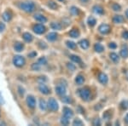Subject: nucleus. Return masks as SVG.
<instances>
[{"instance_id":"nucleus-40","label":"nucleus","mask_w":128,"mask_h":126,"mask_svg":"<svg viewBox=\"0 0 128 126\" xmlns=\"http://www.w3.org/2000/svg\"><path fill=\"white\" fill-rule=\"evenodd\" d=\"M37 55H38V53L35 50H32L28 54V58H30V59H34L37 56Z\"/></svg>"},{"instance_id":"nucleus-53","label":"nucleus","mask_w":128,"mask_h":126,"mask_svg":"<svg viewBox=\"0 0 128 126\" xmlns=\"http://www.w3.org/2000/svg\"><path fill=\"white\" fill-rule=\"evenodd\" d=\"M0 119H1V111H0Z\"/></svg>"},{"instance_id":"nucleus-31","label":"nucleus","mask_w":128,"mask_h":126,"mask_svg":"<svg viewBox=\"0 0 128 126\" xmlns=\"http://www.w3.org/2000/svg\"><path fill=\"white\" fill-rule=\"evenodd\" d=\"M66 45L67 47L70 49H75L77 48V44L74 42V41H70V40H67L66 41Z\"/></svg>"},{"instance_id":"nucleus-34","label":"nucleus","mask_w":128,"mask_h":126,"mask_svg":"<svg viewBox=\"0 0 128 126\" xmlns=\"http://www.w3.org/2000/svg\"><path fill=\"white\" fill-rule=\"evenodd\" d=\"M41 67H42V66H40V64L38 62H34L32 64V66H31V69L32 70V71L34 72H38L41 70Z\"/></svg>"},{"instance_id":"nucleus-7","label":"nucleus","mask_w":128,"mask_h":126,"mask_svg":"<svg viewBox=\"0 0 128 126\" xmlns=\"http://www.w3.org/2000/svg\"><path fill=\"white\" fill-rule=\"evenodd\" d=\"M26 106H28V108L30 109H34L36 107V99L35 97L32 96V95H28L26 98Z\"/></svg>"},{"instance_id":"nucleus-8","label":"nucleus","mask_w":128,"mask_h":126,"mask_svg":"<svg viewBox=\"0 0 128 126\" xmlns=\"http://www.w3.org/2000/svg\"><path fill=\"white\" fill-rule=\"evenodd\" d=\"M38 91H40L41 94L44 95V96H48L51 93V90L48 86L45 84V83H42V84H40L38 86Z\"/></svg>"},{"instance_id":"nucleus-14","label":"nucleus","mask_w":128,"mask_h":126,"mask_svg":"<svg viewBox=\"0 0 128 126\" xmlns=\"http://www.w3.org/2000/svg\"><path fill=\"white\" fill-rule=\"evenodd\" d=\"M22 38H23V40L26 43L30 44V43H32V40H34V36H32L30 32H23V34H22Z\"/></svg>"},{"instance_id":"nucleus-1","label":"nucleus","mask_w":128,"mask_h":126,"mask_svg":"<svg viewBox=\"0 0 128 126\" xmlns=\"http://www.w3.org/2000/svg\"><path fill=\"white\" fill-rule=\"evenodd\" d=\"M18 7L20 10L24 11L25 13L31 14L32 12H34L35 9H36V5L32 1H23L20 2Z\"/></svg>"},{"instance_id":"nucleus-29","label":"nucleus","mask_w":128,"mask_h":126,"mask_svg":"<svg viewBox=\"0 0 128 126\" xmlns=\"http://www.w3.org/2000/svg\"><path fill=\"white\" fill-rule=\"evenodd\" d=\"M50 27H51V29H53V30L59 31L62 29V25H61V23H59V22L53 21L50 23Z\"/></svg>"},{"instance_id":"nucleus-44","label":"nucleus","mask_w":128,"mask_h":126,"mask_svg":"<svg viewBox=\"0 0 128 126\" xmlns=\"http://www.w3.org/2000/svg\"><path fill=\"white\" fill-rule=\"evenodd\" d=\"M6 29V26L4 22L0 21V32H4V30Z\"/></svg>"},{"instance_id":"nucleus-18","label":"nucleus","mask_w":128,"mask_h":126,"mask_svg":"<svg viewBox=\"0 0 128 126\" xmlns=\"http://www.w3.org/2000/svg\"><path fill=\"white\" fill-rule=\"evenodd\" d=\"M79 45L82 49H87L89 48V46H90V42H89L87 39L84 38L79 42Z\"/></svg>"},{"instance_id":"nucleus-43","label":"nucleus","mask_w":128,"mask_h":126,"mask_svg":"<svg viewBox=\"0 0 128 126\" xmlns=\"http://www.w3.org/2000/svg\"><path fill=\"white\" fill-rule=\"evenodd\" d=\"M38 47L41 49H45L48 48V45L45 44L44 42H42V41H40V42H38Z\"/></svg>"},{"instance_id":"nucleus-46","label":"nucleus","mask_w":128,"mask_h":126,"mask_svg":"<svg viewBox=\"0 0 128 126\" xmlns=\"http://www.w3.org/2000/svg\"><path fill=\"white\" fill-rule=\"evenodd\" d=\"M93 125H101V121H100V119H99L98 118H96V119H94Z\"/></svg>"},{"instance_id":"nucleus-16","label":"nucleus","mask_w":128,"mask_h":126,"mask_svg":"<svg viewBox=\"0 0 128 126\" xmlns=\"http://www.w3.org/2000/svg\"><path fill=\"white\" fill-rule=\"evenodd\" d=\"M13 48H14V50H15L16 52L20 53V52H22V51L24 50L25 46H24V44H22V42H16L15 44H14V46H13Z\"/></svg>"},{"instance_id":"nucleus-9","label":"nucleus","mask_w":128,"mask_h":126,"mask_svg":"<svg viewBox=\"0 0 128 126\" xmlns=\"http://www.w3.org/2000/svg\"><path fill=\"white\" fill-rule=\"evenodd\" d=\"M110 30H111V27L108 24H101L100 26H98V32L102 35L108 34L109 32H110Z\"/></svg>"},{"instance_id":"nucleus-35","label":"nucleus","mask_w":128,"mask_h":126,"mask_svg":"<svg viewBox=\"0 0 128 126\" xmlns=\"http://www.w3.org/2000/svg\"><path fill=\"white\" fill-rule=\"evenodd\" d=\"M60 123H61V125H68L70 123L69 119L65 116H62L61 118V119H60Z\"/></svg>"},{"instance_id":"nucleus-12","label":"nucleus","mask_w":128,"mask_h":126,"mask_svg":"<svg viewBox=\"0 0 128 126\" xmlns=\"http://www.w3.org/2000/svg\"><path fill=\"white\" fill-rule=\"evenodd\" d=\"M12 17H13V14L10 10H6L2 14V19L4 20L5 22H9L11 20Z\"/></svg>"},{"instance_id":"nucleus-50","label":"nucleus","mask_w":128,"mask_h":126,"mask_svg":"<svg viewBox=\"0 0 128 126\" xmlns=\"http://www.w3.org/2000/svg\"><path fill=\"white\" fill-rule=\"evenodd\" d=\"M125 15H126V18H127V19H128V9L126 10V12H125Z\"/></svg>"},{"instance_id":"nucleus-48","label":"nucleus","mask_w":128,"mask_h":126,"mask_svg":"<svg viewBox=\"0 0 128 126\" xmlns=\"http://www.w3.org/2000/svg\"><path fill=\"white\" fill-rule=\"evenodd\" d=\"M3 104H4V100L2 94L0 93V105H3Z\"/></svg>"},{"instance_id":"nucleus-19","label":"nucleus","mask_w":128,"mask_h":126,"mask_svg":"<svg viewBox=\"0 0 128 126\" xmlns=\"http://www.w3.org/2000/svg\"><path fill=\"white\" fill-rule=\"evenodd\" d=\"M84 81H86V78L82 74H78L77 76H76L75 78V84H77V85H82V84H84Z\"/></svg>"},{"instance_id":"nucleus-27","label":"nucleus","mask_w":128,"mask_h":126,"mask_svg":"<svg viewBox=\"0 0 128 126\" xmlns=\"http://www.w3.org/2000/svg\"><path fill=\"white\" fill-rule=\"evenodd\" d=\"M69 11H70V14H71L72 15H79L80 14V9L79 8H77L76 6H72L71 8L69 9Z\"/></svg>"},{"instance_id":"nucleus-47","label":"nucleus","mask_w":128,"mask_h":126,"mask_svg":"<svg viewBox=\"0 0 128 126\" xmlns=\"http://www.w3.org/2000/svg\"><path fill=\"white\" fill-rule=\"evenodd\" d=\"M122 37L124 39H128V31H124L122 33Z\"/></svg>"},{"instance_id":"nucleus-6","label":"nucleus","mask_w":128,"mask_h":126,"mask_svg":"<svg viewBox=\"0 0 128 126\" xmlns=\"http://www.w3.org/2000/svg\"><path fill=\"white\" fill-rule=\"evenodd\" d=\"M32 31H34V33L38 34V35H42L46 32V27L44 24L42 23H38V24H35L32 26Z\"/></svg>"},{"instance_id":"nucleus-25","label":"nucleus","mask_w":128,"mask_h":126,"mask_svg":"<svg viewBox=\"0 0 128 126\" xmlns=\"http://www.w3.org/2000/svg\"><path fill=\"white\" fill-rule=\"evenodd\" d=\"M113 21L115 24H121L124 21V17L122 15H116L113 17Z\"/></svg>"},{"instance_id":"nucleus-4","label":"nucleus","mask_w":128,"mask_h":126,"mask_svg":"<svg viewBox=\"0 0 128 126\" xmlns=\"http://www.w3.org/2000/svg\"><path fill=\"white\" fill-rule=\"evenodd\" d=\"M12 62H13L15 67L20 68V67H23L24 66L26 65V59H25V57L22 56V55H16L13 57Z\"/></svg>"},{"instance_id":"nucleus-10","label":"nucleus","mask_w":128,"mask_h":126,"mask_svg":"<svg viewBox=\"0 0 128 126\" xmlns=\"http://www.w3.org/2000/svg\"><path fill=\"white\" fill-rule=\"evenodd\" d=\"M34 19L36 20V21L40 22V23H46L48 19L46 18V16H44V15L42 14H40V13H36L35 15H34Z\"/></svg>"},{"instance_id":"nucleus-5","label":"nucleus","mask_w":128,"mask_h":126,"mask_svg":"<svg viewBox=\"0 0 128 126\" xmlns=\"http://www.w3.org/2000/svg\"><path fill=\"white\" fill-rule=\"evenodd\" d=\"M67 84V83H66ZM63 84V83H59L58 84H56L55 87V91L56 94L59 96H63L67 94V84Z\"/></svg>"},{"instance_id":"nucleus-54","label":"nucleus","mask_w":128,"mask_h":126,"mask_svg":"<svg viewBox=\"0 0 128 126\" xmlns=\"http://www.w3.org/2000/svg\"><path fill=\"white\" fill-rule=\"evenodd\" d=\"M127 79H128V76H127Z\"/></svg>"},{"instance_id":"nucleus-28","label":"nucleus","mask_w":128,"mask_h":126,"mask_svg":"<svg viewBox=\"0 0 128 126\" xmlns=\"http://www.w3.org/2000/svg\"><path fill=\"white\" fill-rule=\"evenodd\" d=\"M109 57H110L111 61H112L114 63H118L120 61V57L116 53H110Z\"/></svg>"},{"instance_id":"nucleus-45","label":"nucleus","mask_w":128,"mask_h":126,"mask_svg":"<svg viewBox=\"0 0 128 126\" xmlns=\"http://www.w3.org/2000/svg\"><path fill=\"white\" fill-rule=\"evenodd\" d=\"M108 47H109V49H115L117 48V44H115L114 42H111V43H109Z\"/></svg>"},{"instance_id":"nucleus-13","label":"nucleus","mask_w":128,"mask_h":126,"mask_svg":"<svg viewBox=\"0 0 128 126\" xmlns=\"http://www.w3.org/2000/svg\"><path fill=\"white\" fill-rule=\"evenodd\" d=\"M62 113H63V116L68 118V119H71V118L74 117V111L68 107H63Z\"/></svg>"},{"instance_id":"nucleus-11","label":"nucleus","mask_w":128,"mask_h":126,"mask_svg":"<svg viewBox=\"0 0 128 126\" xmlns=\"http://www.w3.org/2000/svg\"><path fill=\"white\" fill-rule=\"evenodd\" d=\"M98 79V81L100 82L102 84H104V85H105V84H107L108 83V75L104 73H99Z\"/></svg>"},{"instance_id":"nucleus-49","label":"nucleus","mask_w":128,"mask_h":126,"mask_svg":"<svg viewBox=\"0 0 128 126\" xmlns=\"http://www.w3.org/2000/svg\"><path fill=\"white\" fill-rule=\"evenodd\" d=\"M125 122H126V124H128V113L125 116Z\"/></svg>"},{"instance_id":"nucleus-39","label":"nucleus","mask_w":128,"mask_h":126,"mask_svg":"<svg viewBox=\"0 0 128 126\" xmlns=\"http://www.w3.org/2000/svg\"><path fill=\"white\" fill-rule=\"evenodd\" d=\"M17 91H18V94L20 97L23 96V95L25 94V89L22 87V86H18L17 88Z\"/></svg>"},{"instance_id":"nucleus-37","label":"nucleus","mask_w":128,"mask_h":126,"mask_svg":"<svg viewBox=\"0 0 128 126\" xmlns=\"http://www.w3.org/2000/svg\"><path fill=\"white\" fill-rule=\"evenodd\" d=\"M67 67H68V69L70 70V71H72V72H74L76 70V66L72 62H68L67 63Z\"/></svg>"},{"instance_id":"nucleus-21","label":"nucleus","mask_w":128,"mask_h":126,"mask_svg":"<svg viewBox=\"0 0 128 126\" xmlns=\"http://www.w3.org/2000/svg\"><path fill=\"white\" fill-rule=\"evenodd\" d=\"M80 35V31L78 29H76V28H73V29L70 30V32H69V36L71 37V38H79Z\"/></svg>"},{"instance_id":"nucleus-22","label":"nucleus","mask_w":128,"mask_h":126,"mask_svg":"<svg viewBox=\"0 0 128 126\" xmlns=\"http://www.w3.org/2000/svg\"><path fill=\"white\" fill-rule=\"evenodd\" d=\"M38 107H40V109L41 111L45 112L47 110V102L46 101L44 100V99H40V102H38Z\"/></svg>"},{"instance_id":"nucleus-30","label":"nucleus","mask_w":128,"mask_h":126,"mask_svg":"<svg viewBox=\"0 0 128 126\" xmlns=\"http://www.w3.org/2000/svg\"><path fill=\"white\" fill-rule=\"evenodd\" d=\"M62 101L63 103H65V104H71V103H73V99H72L71 96H62Z\"/></svg>"},{"instance_id":"nucleus-38","label":"nucleus","mask_w":128,"mask_h":126,"mask_svg":"<svg viewBox=\"0 0 128 126\" xmlns=\"http://www.w3.org/2000/svg\"><path fill=\"white\" fill-rule=\"evenodd\" d=\"M111 113L109 111H107V112H105V113H104V119L105 121H108L109 120V119H111Z\"/></svg>"},{"instance_id":"nucleus-36","label":"nucleus","mask_w":128,"mask_h":126,"mask_svg":"<svg viewBox=\"0 0 128 126\" xmlns=\"http://www.w3.org/2000/svg\"><path fill=\"white\" fill-rule=\"evenodd\" d=\"M73 125H75V126H82L84 125V122L81 120L80 119H74V120L73 121Z\"/></svg>"},{"instance_id":"nucleus-23","label":"nucleus","mask_w":128,"mask_h":126,"mask_svg":"<svg viewBox=\"0 0 128 126\" xmlns=\"http://www.w3.org/2000/svg\"><path fill=\"white\" fill-rule=\"evenodd\" d=\"M94 50L96 53H102L104 51V46L102 44H100V43H96L94 45Z\"/></svg>"},{"instance_id":"nucleus-3","label":"nucleus","mask_w":128,"mask_h":126,"mask_svg":"<svg viewBox=\"0 0 128 126\" xmlns=\"http://www.w3.org/2000/svg\"><path fill=\"white\" fill-rule=\"evenodd\" d=\"M59 109V104L57 102V101L53 97H50V98L48 100L47 102V110L52 112V113H55V112H57Z\"/></svg>"},{"instance_id":"nucleus-33","label":"nucleus","mask_w":128,"mask_h":126,"mask_svg":"<svg viewBox=\"0 0 128 126\" xmlns=\"http://www.w3.org/2000/svg\"><path fill=\"white\" fill-rule=\"evenodd\" d=\"M96 20L94 17H92V16H90L87 19V24L90 27H93L95 25H96Z\"/></svg>"},{"instance_id":"nucleus-17","label":"nucleus","mask_w":128,"mask_h":126,"mask_svg":"<svg viewBox=\"0 0 128 126\" xmlns=\"http://www.w3.org/2000/svg\"><path fill=\"white\" fill-rule=\"evenodd\" d=\"M92 11H93L94 13L98 15H104V9H102V7H101L100 5L93 6V8H92Z\"/></svg>"},{"instance_id":"nucleus-51","label":"nucleus","mask_w":128,"mask_h":126,"mask_svg":"<svg viewBox=\"0 0 128 126\" xmlns=\"http://www.w3.org/2000/svg\"><path fill=\"white\" fill-rule=\"evenodd\" d=\"M80 1H81L82 3H88L89 0H80Z\"/></svg>"},{"instance_id":"nucleus-2","label":"nucleus","mask_w":128,"mask_h":126,"mask_svg":"<svg viewBox=\"0 0 128 126\" xmlns=\"http://www.w3.org/2000/svg\"><path fill=\"white\" fill-rule=\"evenodd\" d=\"M78 94L80 98L82 99L84 102H88L90 99V96H92V92H90V90L88 87H84L80 90H78Z\"/></svg>"},{"instance_id":"nucleus-26","label":"nucleus","mask_w":128,"mask_h":126,"mask_svg":"<svg viewBox=\"0 0 128 126\" xmlns=\"http://www.w3.org/2000/svg\"><path fill=\"white\" fill-rule=\"evenodd\" d=\"M47 6H48V8H50V9L52 10H56L57 8H58L57 3L55 1H53V0H50V1L47 2Z\"/></svg>"},{"instance_id":"nucleus-52","label":"nucleus","mask_w":128,"mask_h":126,"mask_svg":"<svg viewBox=\"0 0 128 126\" xmlns=\"http://www.w3.org/2000/svg\"><path fill=\"white\" fill-rule=\"evenodd\" d=\"M58 1H59V2H64L65 0H58Z\"/></svg>"},{"instance_id":"nucleus-20","label":"nucleus","mask_w":128,"mask_h":126,"mask_svg":"<svg viewBox=\"0 0 128 126\" xmlns=\"http://www.w3.org/2000/svg\"><path fill=\"white\" fill-rule=\"evenodd\" d=\"M120 56L122 57V58H127L128 57V46L126 44L123 45L122 48L120 49Z\"/></svg>"},{"instance_id":"nucleus-32","label":"nucleus","mask_w":128,"mask_h":126,"mask_svg":"<svg viewBox=\"0 0 128 126\" xmlns=\"http://www.w3.org/2000/svg\"><path fill=\"white\" fill-rule=\"evenodd\" d=\"M40 66H46L48 64V60L45 56H42V57H40L38 59V61H37Z\"/></svg>"},{"instance_id":"nucleus-15","label":"nucleus","mask_w":128,"mask_h":126,"mask_svg":"<svg viewBox=\"0 0 128 126\" xmlns=\"http://www.w3.org/2000/svg\"><path fill=\"white\" fill-rule=\"evenodd\" d=\"M57 38H58V34L55 32H49V33L46 35V39L49 42H55Z\"/></svg>"},{"instance_id":"nucleus-24","label":"nucleus","mask_w":128,"mask_h":126,"mask_svg":"<svg viewBox=\"0 0 128 126\" xmlns=\"http://www.w3.org/2000/svg\"><path fill=\"white\" fill-rule=\"evenodd\" d=\"M69 58L74 63H77V64H80L82 62V60L81 58L79 56V55H69Z\"/></svg>"},{"instance_id":"nucleus-42","label":"nucleus","mask_w":128,"mask_h":126,"mask_svg":"<svg viewBox=\"0 0 128 126\" xmlns=\"http://www.w3.org/2000/svg\"><path fill=\"white\" fill-rule=\"evenodd\" d=\"M47 81V77L46 76H40L38 78V84H42V83H45Z\"/></svg>"},{"instance_id":"nucleus-41","label":"nucleus","mask_w":128,"mask_h":126,"mask_svg":"<svg viewBox=\"0 0 128 126\" xmlns=\"http://www.w3.org/2000/svg\"><path fill=\"white\" fill-rule=\"evenodd\" d=\"M112 9L114 11H120L121 10V6L118 4V3H113L112 4Z\"/></svg>"}]
</instances>
